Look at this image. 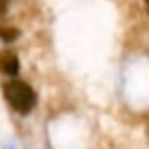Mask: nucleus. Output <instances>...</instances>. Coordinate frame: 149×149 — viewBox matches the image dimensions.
<instances>
[{
	"label": "nucleus",
	"instance_id": "2",
	"mask_svg": "<svg viewBox=\"0 0 149 149\" xmlns=\"http://www.w3.org/2000/svg\"><path fill=\"white\" fill-rule=\"evenodd\" d=\"M0 72L6 74V76H17L19 72V58L17 55L11 49H4L0 51Z\"/></svg>",
	"mask_w": 149,
	"mask_h": 149
},
{
	"label": "nucleus",
	"instance_id": "1",
	"mask_svg": "<svg viewBox=\"0 0 149 149\" xmlns=\"http://www.w3.org/2000/svg\"><path fill=\"white\" fill-rule=\"evenodd\" d=\"M4 96L8 104L19 113H29L36 106V93L26 81L21 79H10L4 85Z\"/></svg>",
	"mask_w": 149,
	"mask_h": 149
},
{
	"label": "nucleus",
	"instance_id": "3",
	"mask_svg": "<svg viewBox=\"0 0 149 149\" xmlns=\"http://www.w3.org/2000/svg\"><path fill=\"white\" fill-rule=\"evenodd\" d=\"M0 38L4 42H13L19 38V30L15 26H0Z\"/></svg>",
	"mask_w": 149,
	"mask_h": 149
},
{
	"label": "nucleus",
	"instance_id": "4",
	"mask_svg": "<svg viewBox=\"0 0 149 149\" xmlns=\"http://www.w3.org/2000/svg\"><path fill=\"white\" fill-rule=\"evenodd\" d=\"M146 2H147V4H149V0H146Z\"/></svg>",
	"mask_w": 149,
	"mask_h": 149
}]
</instances>
